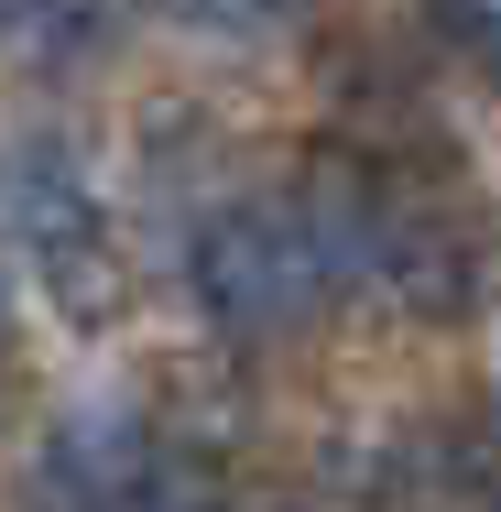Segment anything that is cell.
Listing matches in <instances>:
<instances>
[{"instance_id": "6da1fadb", "label": "cell", "mask_w": 501, "mask_h": 512, "mask_svg": "<svg viewBox=\"0 0 501 512\" xmlns=\"http://www.w3.org/2000/svg\"><path fill=\"white\" fill-rule=\"evenodd\" d=\"M197 306L229 327V338H284L338 295V240L316 197H251V207H218L197 229Z\"/></svg>"}, {"instance_id": "7a4b0ae2", "label": "cell", "mask_w": 501, "mask_h": 512, "mask_svg": "<svg viewBox=\"0 0 501 512\" xmlns=\"http://www.w3.org/2000/svg\"><path fill=\"white\" fill-rule=\"evenodd\" d=\"M142 458H153V447H142V425H131L120 404H77L66 425H55V491H66L77 512H99Z\"/></svg>"}, {"instance_id": "3957f363", "label": "cell", "mask_w": 501, "mask_h": 512, "mask_svg": "<svg viewBox=\"0 0 501 512\" xmlns=\"http://www.w3.org/2000/svg\"><path fill=\"white\" fill-rule=\"evenodd\" d=\"M99 512H218V502H207V469H186V458H142Z\"/></svg>"}, {"instance_id": "277c9868", "label": "cell", "mask_w": 501, "mask_h": 512, "mask_svg": "<svg viewBox=\"0 0 501 512\" xmlns=\"http://www.w3.org/2000/svg\"><path fill=\"white\" fill-rule=\"evenodd\" d=\"M425 11H436V44L447 55H469V66L501 77V0H425Z\"/></svg>"}, {"instance_id": "5b68a950", "label": "cell", "mask_w": 501, "mask_h": 512, "mask_svg": "<svg viewBox=\"0 0 501 512\" xmlns=\"http://www.w3.org/2000/svg\"><path fill=\"white\" fill-rule=\"evenodd\" d=\"M153 11H175V22H197V33H284L305 0H153Z\"/></svg>"}, {"instance_id": "8992f818", "label": "cell", "mask_w": 501, "mask_h": 512, "mask_svg": "<svg viewBox=\"0 0 501 512\" xmlns=\"http://www.w3.org/2000/svg\"><path fill=\"white\" fill-rule=\"evenodd\" d=\"M0 393H11V284H0Z\"/></svg>"}]
</instances>
